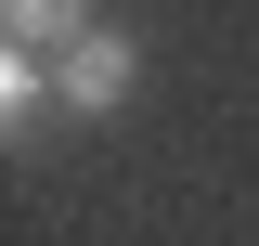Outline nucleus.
<instances>
[{
	"mask_svg": "<svg viewBox=\"0 0 259 246\" xmlns=\"http://www.w3.org/2000/svg\"><path fill=\"white\" fill-rule=\"evenodd\" d=\"M52 78H65V117H117V104L143 91V52H130L117 26H91L78 52H52Z\"/></svg>",
	"mask_w": 259,
	"mask_h": 246,
	"instance_id": "nucleus-1",
	"label": "nucleus"
},
{
	"mask_svg": "<svg viewBox=\"0 0 259 246\" xmlns=\"http://www.w3.org/2000/svg\"><path fill=\"white\" fill-rule=\"evenodd\" d=\"M52 104H65V78H52V52H13V39H0V130L26 143V130L52 117Z\"/></svg>",
	"mask_w": 259,
	"mask_h": 246,
	"instance_id": "nucleus-2",
	"label": "nucleus"
},
{
	"mask_svg": "<svg viewBox=\"0 0 259 246\" xmlns=\"http://www.w3.org/2000/svg\"><path fill=\"white\" fill-rule=\"evenodd\" d=\"M0 39L13 52H78L91 39V0H0Z\"/></svg>",
	"mask_w": 259,
	"mask_h": 246,
	"instance_id": "nucleus-3",
	"label": "nucleus"
}]
</instances>
